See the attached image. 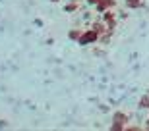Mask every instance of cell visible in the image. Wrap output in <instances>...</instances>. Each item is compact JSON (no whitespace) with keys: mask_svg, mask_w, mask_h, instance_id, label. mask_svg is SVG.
Segmentation results:
<instances>
[{"mask_svg":"<svg viewBox=\"0 0 149 131\" xmlns=\"http://www.w3.org/2000/svg\"><path fill=\"white\" fill-rule=\"evenodd\" d=\"M97 39H99V33L95 31V29H91V31L81 33V37L77 39V41H79V44H83V46H85V44H89V43H95Z\"/></svg>","mask_w":149,"mask_h":131,"instance_id":"1","label":"cell"},{"mask_svg":"<svg viewBox=\"0 0 149 131\" xmlns=\"http://www.w3.org/2000/svg\"><path fill=\"white\" fill-rule=\"evenodd\" d=\"M103 21L107 23V25H109V29H114V14H112V12H105V14H103Z\"/></svg>","mask_w":149,"mask_h":131,"instance_id":"2","label":"cell"},{"mask_svg":"<svg viewBox=\"0 0 149 131\" xmlns=\"http://www.w3.org/2000/svg\"><path fill=\"white\" fill-rule=\"evenodd\" d=\"M114 6V0H99L97 2V10L99 12H107V8Z\"/></svg>","mask_w":149,"mask_h":131,"instance_id":"3","label":"cell"},{"mask_svg":"<svg viewBox=\"0 0 149 131\" xmlns=\"http://www.w3.org/2000/svg\"><path fill=\"white\" fill-rule=\"evenodd\" d=\"M114 123H118V125H124V123H128V116L122 114V112H116V114H114Z\"/></svg>","mask_w":149,"mask_h":131,"instance_id":"4","label":"cell"},{"mask_svg":"<svg viewBox=\"0 0 149 131\" xmlns=\"http://www.w3.org/2000/svg\"><path fill=\"white\" fill-rule=\"evenodd\" d=\"M93 29L97 33H105V31H111V29H109V25H107V23H103V21H95V25H93Z\"/></svg>","mask_w":149,"mask_h":131,"instance_id":"5","label":"cell"},{"mask_svg":"<svg viewBox=\"0 0 149 131\" xmlns=\"http://www.w3.org/2000/svg\"><path fill=\"white\" fill-rule=\"evenodd\" d=\"M141 4V0H126V8H139Z\"/></svg>","mask_w":149,"mask_h":131,"instance_id":"6","label":"cell"},{"mask_svg":"<svg viewBox=\"0 0 149 131\" xmlns=\"http://www.w3.org/2000/svg\"><path fill=\"white\" fill-rule=\"evenodd\" d=\"M76 8H77V4H76V2H72V4H68L66 8H64V12H74Z\"/></svg>","mask_w":149,"mask_h":131,"instance_id":"7","label":"cell"},{"mask_svg":"<svg viewBox=\"0 0 149 131\" xmlns=\"http://www.w3.org/2000/svg\"><path fill=\"white\" fill-rule=\"evenodd\" d=\"M139 106H141V108H143V106H145V108H149V98H147V97H145V98H141Z\"/></svg>","mask_w":149,"mask_h":131,"instance_id":"8","label":"cell"},{"mask_svg":"<svg viewBox=\"0 0 149 131\" xmlns=\"http://www.w3.org/2000/svg\"><path fill=\"white\" fill-rule=\"evenodd\" d=\"M81 37V35H79V31H72L70 33V39H74V41H76V39H79Z\"/></svg>","mask_w":149,"mask_h":131,"instance_id":"9","label":"cell"},{"mask_svg":"<svg viewBox=\"0 0 149 131\" xmlns=\"http://www.w3.org/2000/svg\"><path fill=\"white\" fill-rule=\"evenodd\" d=\"M89 4H93V6H97V2H99V0H87Z\"/></svg>","mask_w":149,"mask_h":131,"instance_id":"10","label":"cell"},{"mask_svg":"<svg viewBox=\"0 0 149 131\" xmlns=\"http://www.w3.org/2000/svg\"><path fill=\"white\" fill-rule=\"evenodd\" d=\"M50 2H58V0H50Z\"/></svg>","mask_w":149,"mask_h":131,"instance_id":"11","label":"cell"},{"mask_svg":"<svg viewBox=\"0 0 149 131\" xmlns=\"http://www.w3.org/2000/svg\"><path fill=\"white\" fill-rule=\"evenodd\" d=\"M147 127H149V121H147Z\"/></svg>","mask_w":149,"mask_h":131,"instance_id":"12","label":"cell"},{"mask_svg":"<svg viewBox=\"0 0 149 131\" xmlns=\"http://www.w3.org/2000/svg\"><path fill=\"white\" fill-rule=\"evenodd\" d=\"M72 2H76V0H72Z\"/></svg>","mask_w":149,"mask_h":131,"instance_id":"13","label":"cell"}]
</instances>
